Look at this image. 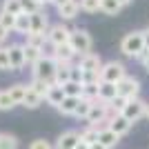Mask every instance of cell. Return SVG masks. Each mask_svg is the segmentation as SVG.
<instances>
[{
    "instance_id": "37",
    "label": "cell",
    "mask_w": 149,
    "mask_h": 149,
    "mask_svg": "<svg viewBox=\"0 0 149 149\" xmlns=\"http://www.w3.org/2000/svg\"><path fill=\"white\" fill-rule=\"evenodd\" d=\"M82 85H100V74H96V71H82Z\"/></svg>"
},
{
    "instance_id": "16",
    "label": "cell",
    "mask_w": 149,
    "mask_h": 149,
    "mask_svg": "<svg viewBox=\"0 0 149 149\" xmlns=\"http://www.w3.org/2000/svg\"><path fill=\"white\" fill-rule=\"evenodd\" d=\"M65 96H67V93H65V89H62V85H51V89H49V93H47V102H49L51 107H60V102L62 100H65Z\"/></svg>"
},
{
    "instance_id": "46",
    "label": "cell",
    "mask_w": 149,
    "mask_h": 149,
    "mask_svg": "<svg viewBox=\"0 0 149 149\" xmlns=\"http://www.w3.org/2000/svg\"><path fill=\"white\" fill-rule=\"evenodd\" d=\"M145 45H147V49H149V29H147V33H145Z\"/></svg>"
},
{
    "instance_id": "27",
    "label": "cell",
    "mask_w": 149,
    "mask_h": 149,
    "mask_svg": "<svg viewBox=\"0 0 149 149\" xmlns=\"http://www.w3.org/2000/svg\"><path fill=\"white\" fill-rule=\"evenodd\" d=\"M20 7H22V13H27V16H33V13L42 11V2L40 0H20Z\"/></svg>"
},
{
    "instance_id": "47",
    "label": "cell",
    "mask_w": 149,
    "mask_h": 149,
    "mask_svg": "<svg viewBox=\"0 0 149 149\" xmlns=\"http://www.w3.org/2000/svg\"><path fill=\"white\" fill-rule=\"evenodd\" d=\"M40 2H42V7H45V5H54L56 0H40Z\"/></svg>"
},
{
    "instance_id": "7",
    "label": "cell",
    "mask_w": 149,
    "mask_h": 149,
    "mask_svg": "<svg viewBox=\"0 0 149 149\" xmlns=\"http://www.w3.org/2000/svg\"><path fill=\"white\" fill-rule=\"evenodd\" d=\"M147 113V102L145 100H140V98H136V100H129L127 105H125V109H123V116L129 123H136V120H140Z\"/></svg>"
},
{
    "instance_id": "18",
    "label": "cell",
    "mask_w": 149,
    "mask_h": 149,
    "mask_svg": "<svg viewBox=\"0 0 149 149\" xmlns=\"http://www.w3.org/2000/svg\"><path fill=\"white\" fill-rule=\"evenodd\" d=\"M27 89H29V85H25V82H13L11 87H9V96H11V100L16 105H22V102H25Z\"/></svg>"
},
{
    "instance_id": "35",
    "label": "cell",
    "mask_w": 149,
    "mask_h": 149,
    "mask_svg": "<svg viewBox=\"0 0 149 149\" xmlns=\"http://www.w3.org/2000/svg\"><path fill=\"white\" fill-rule=\"evenodd\" d=\"M0 25L5 27L7 31H13L16 29V16H11L7 11H0Z\"/></svg>"
},
{
    "instance_id": "11",
    "label": "cell",
    "mask_w": 149,
    "mask_h": 149,
    "mask_svg": "<svg viewBox=\"0 0 149 149\" xmlns=\"http://www.w3.org/2000/svg\"><path fill=\"white\" fill-rule=\"evenodd\" d=\"M51 56H54L56 62H71L76 58V51H74V47L67 42V45H58V47H54Z\"/></svg>"
},
{
    "instance_id": "41",
    "label": "cell",
    "mask_w": 149,
    "mask_h": 149,
    "mask_svg": "<svg viewBox=\"0 0 149 149\" xmlns=\"http://www.w3.org/2000/svg\"><path fill=\"white\" fill-rule=\"evenodd\" d=\"M89 149H107L105 145H100V143H93V145H89Z\"/></svg>"
},
{
    "instance_id": "28",
    "label": "cell",
    "mask_w": 149,
    "mask_h": 149,
    "mask_svg": "<svg viewBox=\"0 0 149 149\" xmlns=\"http://www.w3.org/2000/svg\"><path fill=\"white\" fill-rule=\"evenodd\" d=\"M80 140H82L85 145L98 143V129H96V127H91V125H87V127L80 131Z\"/></svg>"
},
{
    "instance_id": "22",
    "label": "cell",
    "mask_w": 149,
    "mask_h": 149,
    "mask_svg": "<svg viewBox=\"0 0 149 149\" xmlns=\"http://www.w3.org/2000/svg\"><path fill=\"white\" fill-rule=\"evenodd\" d=\"M42 96H40V93H36L33 91V89H27V96H25V102H22V107H27V109H38V107L42 105Z\"/></svg>"
},
{
    "instance_id": "36",
    "label": "cell",
    "mask_w": 149,
    "mask_h": 149,
    "mask_svg": "<svg viewBox=\"0 0 149 149\" xmlns=\"http://www.w3.org/2000/svg\"><path fill=\"white\" fill-rule=\"evenodd\" d=\"M0 71H11V60H9V47H0Z\"/></svg>"
},
{
    "instance_id": "14",
    "label": "cell",
    "mask_w": 149,
    "mask_h": 149,
    "mask_svg": "<svg viewBox=\"0 0 149 149\" xmlns=\"http://www.w3.org/2000/svg\"><path fill=\"white\" fill-rule=\"evenodd\" d=\"M56 85H67L71 80V71H74V62H56Z\"/></svg>"
},
{
    "instance_id": "43",
    "label": "cell",
    "mask_w": 149,
    "mask_h": 149,
    "mask_svg": "<svg viewBox=\"0 0 149 149\" xmlns=\"http://www.w3.org/2000/svg\"><path fill=\"white\" fill-rule=\"evenodd\" d=\"M76 149H89V145H85V143H82V140H80V143L76 145Z\"/></svg>"
},
{
    "instance_id": "33",
    "label": "cell",
    "mask_w": 149,
    "mask_h": 149,
    "mask_svg": "<svg viewBox=\"0 0 149 149\" xmlns=\"http://www.w3.org/2000/svg\"><path fill=\"white\" fill-rule=\"evenodd\" d=\"M91 100H85V98H80V105H78V109H76V118H82V120H87V116H89V111H91Z\"/></svg>"
},
{
    "instance_id": "3",
    "label": "cell",
    "mask_w": 149,
    "mask_h": 149,
    "mask_svg": "<svg viewBox=\"0 0 149 149\" xmlns=\"http://www.w3.org/2000/svg\"><path fill=\"white\" fill-rule=\"evenodd\" d=\"M69 45L74 47V51H76V56H78V58L91 54V36H89L87 29H71Z\"/></svg>"
},
{
    "instance_id": "34",
    "label": "cell",
    "mask_w": 149,
    "mask_h": 149,
    "mask_svg": "<svg viewBox=\"0 0 149 149\" xmlns=\"http://www.w3.org/2000/svg\"><path fill=\"white\" fill-rule=\"evenodd\" d=\"M78 2H80V9L87 13L100 11V5H102V0H78Z\"/></svg>"
},
{
    "instance_id": "20",
    "label": "cell",
    "mask_w": 149,
    "mask_h": 149,
    "mask_svg": "<svg viewBox=\"0 0 149 149\" xmlns=\"http://www.w3.org/2000/svg\"><path fill=\"white\" fill-rule=\"evenodd\" d=\"M116 96H118L116 85H111V82H100V85H98V98L107 100V102H113Z\"/></svg>"
},
{
    "instance_id": "1",
    "label": "cell",
    "mask_w": 149,
    "mask_h": 149,
    "mask_svg": "<svg viewBox=\"0 0 149 149\" xmlns=\"http://www.w3.org/2000/svg\"><path fill=\"white\" fill-rule=\"evenodd\" d=\"M145 33L147 31H131V33H127V36L120 40V51H123V56L127 58H138L140 54L145 51Z\"/></svg>"
},
{
    "instance_id": "23",
    "label": "cell",
    "mask_w": 149,
    "mask_h": 149,
    "mask_svg": "<svg viewBox=\"0 0 149 149\" xmlns=\"http://www.w3.org/2000/svg\"><path fill=\"white\" fill-rule=\"evenodd\" d=\"M45 42H49L45 33H27V36H25V45L36 47V49H42L45 51Z\"/></svg>"
},
{
    "instance_id": "6",
    "label": "cell",
    "mask_w": 149,
    "mask_h": 149,
    "mask_svg": "<svg viewBox=\"0 0 149 149\" xmlns=\"http://www.w3.org/2000/svg\"><path fill=\"white\" fill-rule=\"evenodd\" d=\"M69 38H71V29H69L65 22H56L51 25L47 31V40H49L51 47H58V45H67Z\"/></svg>"
},
{
    "instance_id": "44",
    "label": "cell",
    "mask_w": 149,
    "mask_h": 149,
    "mask_svg": "<svg viewBox=\"0 0 149 149\" xmlns=\"http://www.w3.org/2000/svg\"><path fill=\"white\" fill-rule=\"evenodd\" d=\"M118 2H120V7H127V5H131L134 0H118Z\"/></svg>"
},
{
    "instance_id": "40",
    "label": "cell",
    "mask_w": 149,
    "mask_h": 149,
    "mask_svg": "<svg viewBox=\"0 0 149 149\" xmlns=\"http://www.w3.org/2000/svg\"><path fill=\"white\" fill-rule=\"evenodd\" d=\"M7 38H9V31H7V29H5V27H2V25H0V45L5 42Z\"/></svg>"
},
{
    "instance_id": "25",
    "label": "cell",
    "mask_w": 149,
    "mask_h": 149,
    "mask_svg": "<svg viewBox=\"0 0 149 149\" xmlns=\"http://www.w3.org/2000/svg\"><path fill=\"white\" fill-rule=\"evenodd\" d=\"M65 93L67 96H74V98H82V91H85V85L82 82H76V80H69L67 85H62Z\"/></svg>"
},
{
    "instance_id": "13",
    "label": "cell",
    "mask_w": 149,
    "mask_h": 149,
    "mask_svg": "<svg viewBox=\"0 0 149 149\" xmlns=\"http://www.w3.org/2000/svg\"><path fill=\"white\" fill-rule=\"evenodd\" d=\"M78 11H80V2H78V0H71V2H67V5L58 7L60 22H65V20H74L76 16H78Z\"/></svg>"
},
{
    "instance_id": "30",
    "label": "cell",
    "mask_w": 149,
    "mask_h": 149,
    "mask_svg": "<svg viewBox=\"0 0 149 149\" xmlns=\"http://www.w3.org/2000/svg\"><path fill=\"white\" fill-rule=\"evenodd\" d=\"M29 87L33 89L36 93H40L42 98H47V93H49V89H51V82H47V80H38V78H33V80L29 82Z\"/></svg>"
},
{
    "instance_id": "12",
    "label": "cell",
    "mask_w": 149,
    "mask_h": 149,
    "mask_svg": "<svg viewBox=\"0 0 149 149\" xmlns=\"http://www.w3.org/2000/svg\"><path fill=\"white\" fill-rule=\"evenodd\" d=\"M49 31V20H47V13L45 11H38L31 16V31L29 33H45L47 36Z\"/></svg>"
},
{
    "instance_id": "32",
    "label": "cell",
    "mask_w": 149,
    "mask_h": 149,
    "mask_svg": "<svg viewBox=\"0 0 149 149\" xmlns=\"http://www.w3.org/2000/svg\"><path fill=\"white\" fill-rule=\"evenodd\" d=\"M2 11L11 13V16H20V13H22L20 0H2Z\"/></svg>"
},
{
    "instance_id": "9",
    "label": "cell",
    "mask_w": 149,
    "mask_h": 149,
    "mask_svg": "<svg viewBox=\"0 0 149 149\" xmlns=\"http://www.w3.org/2000/svg\"><path fill=\"white\" fill-rule=\"evenodd\" d=\"M80 143V131L76 129H67L62 131L56 140V149H76V145Z\"/></svg>"
},
{
    "instance_id": "42",
    "label": "cell",
    "mask_w": 149,
    "mask_h": 149,
    "mask_svg": "<svg viewBox=\"0 0 149 149\" xmlns=\"http://www.w3.org/2000/svg\"><path fill=\"white\" fill-rule=\"evenodd\" d=\"M67 2H71V0H56L54 5H56V7H62V5H67Z\"/></svg>"
},
{
    "instance_id": "17",
    "label": "cell",
    "mask_w": 149,
    "mask_h": 149,
    "mask_svg": "<svg viewBox=\"0 0 149 149\" xmlns=\"http://www.w3.org/2000/svg\"><path fill=\"white\" fill-rule=\"evenodd\" d=\"M131 125H134V123H129V120L125 118L123 113H118V116H116V118H113L111 123H109V129H111V131H116L118 136H125V134H127V131L131 129Z\"/></svg>"
},
{
    "instance_id": "2",
    "label": "cell",
    "mask_w": 149,
    "mask_h": 149,
    "mask_svg": "<svg viewBox=\"0 0 149 149\" xmlns=\"http://www.w3.org/2000/svg\"><path fill=\"white\" fill-rule=\"evenodd\" d=\"M56 60H54V56L51 54H45L40 60L31 67V74H33V78H38V80H47L51 82V85H56Z\"/></svg>"
},
{
    "instance_id": "4",
    "label": "cell",
    "mask_w": 149,
    "mask_h": 149,
    "mask_svg": "<svg viewBox=\"0 0 149 149\" xmlns=\"http://www.w3.org/2000/svg\"><path fill=\"white\" fill-rule=\"evenodd\" d=\"M125 76H127V69H125V65L120 60H109V62L102 65V69H100V80L102 82L118 85Z\"/></svg>"
},
{
    "instance_id": "24",
    "label": "cell",
    "mask_w": 149,
    "mask_h": 149,
    "mask_svg": "<svg viewBox=\"0 0 149 149\" xmlns=\"http://www.w3.org/2000/svg\"><path fill=\"white\" fill-rule=\"evenodd\" d=\"M45 56L42 49H36V47H29V45H25V62L29 65V67H33L40 58Z\"/></svg>"
},
{
    "instance_id": "19",
    "label": "cell",
    "mask_w": 149,
    "mask_h": 149,
    "mask_svg": "<svg viewBox=\"0 0 149 149\" xmlns=\"http://www.w3.org/2000/svg\"><path fill=\"white\" fill-rule=\"evenodd\" d=\"M78 105H80V98H74V96H65V100H62L60 107H58V111H60L62 116H74L76 109H78Z\"/></svg>"
},
{
    "instance_id": "38",
    "label": "cell",
    "mask_w": 149,
    "mask_h": 149,
    "mask_svg": "<svg viewBox=\"0 0 149 149\" xmlns=\"http://www.w3.org/2000/svg\"><path fill=\"white\" fill-rule=\"evenodd\" d=\"M29 149H56L49 140H45V138H36L33 143L29 145Z\"/></svg>"
},
{
    "instance_id": "21",
    "label": "cell",
    "mask_w": 149,
    "mask_h": 149,
    "mask_svg": "<svg viewBox=\"0 0 149 149\" xmlns=\"http://www.w3.org/2000/svg\"><path fill=\"white\" fill-rule=\"evenodd\" d=\"M16 33H20V36H27L31 31V16H27V13H20V16H16Z\"/></svg>"
},
{
    "instance_id": "10",
    "label": "cell",
    "mask_w": 149,
    "mask_h": 149,
    "mask_svg": "<svg viewBox=\"0 0 149 149\" xmlns=\"http://www.w3.org/2000/svg\"><path fill=\"white\" fill-rule=\"evenodd\" d=\"M78 67L82 69V71H96V74H100V69H102V60H100L98 54H87V56H82L80 60H78Z\"/></svg>"
},
{
    "instance_id": "45",
    "label": "cell",
    "mask_w": 149,
    "mask_h": 149,
    "mask_svg": "<svg viewBox=\"0 0 149 149\" xmlns=\"http://www.w3.org/2000/svg\"><path fill=\"white\" fill-rule=\"evenodd\" d=\"M143 67H145V71H147V74H149V58H147V60L143 62Z\"/></svg>"
},
{
    "instance_id": "39",
    "label": "cell",
    "mask_w": 149,
    "mask_h": 149,
    "mask_svg": "<svg viewBox=\"0 0 149 149\" xmlns=\"http://www.w3.org/2000/svg\"><path fill=\"white\" fill-rule=\"evenodd\" d=\"M127 102H129L127 98H120V96H116V98H113V102H111V107H113L118 113H123V109H125V105H127Z\"/></svg>"
},
{
    "instance_id": "8",
    "label": "cell",
    "mask_w": 149,
    "mask_h": 149,
    "mask_svg": "<svg viewBox=\"0 0 149 149\" xmlns=\"http://www.w3.org/2000/svg\"><path fill=\"white\" fill-rule=\"evenodd\" d=\"M9 60H11V71H20L22 67H27V62H25V45H20V42L9 45Z\"/></svg>"
},
{
    "instance_id": "29",
    "label": "cell",
    "mask_w": 149,
    "mask_h": 149,
    "mask_svg": "<svg viewBox=\"0 0 149 149\" xmlns=\"http://www.w3.org/2000/svg\"><path fill=\"white\" fill-rule=\"evenodd\" d=\"M0 149H18V138L13 134L0 131Z\"/></svg>"
},
{
    "instance_id": "5",
    "label": "cell",
    "mask_w": 149,
    "mask_h": 149,
    "mask_svg": "<svg viewBox=\"0 0 149 149\" xmlns=\"http://www.w3.org/2000/svg\"><path fill=\"white\" fill-rule=\"evenodd\" d=\"M116 91H118L120 98L136 100L138 93H140V80H138V78H134V76H125L123 80L116 85Z\"/></svg>"
},
{
    "instance_id": "26",
    "label": "cell",
    "mask_w": 149,
    "mask_h": 149,
    "mask_svg": "<svg viewBox=\"0 0 149 149\" xmlns=\"http://www.w3.org/2000/svg\"><path fill=\"white\" fill-rule=\"evenodd\" d=\"M120 2L118 0H102V5H100V11L105 13V16H118L120 13Z\"/></svg>"
},
{
    "instance_id": "15",
    "label": "cell",
    "mask_w": 149,
    "mask_h": 149,
    "mask_svg": "<svg viewBox=\"0 0 149 149\" xmlns=\"http://www.w3.org/2000/svg\"><path fill=\"white\" fill-rule=\"evenodd\" d=\"M98 143H100V145H105L107 149H113L116 145L120 143V136L116 134V131H111L109 127H107V129L98 131Z\"/></svg>"
},
{
    "instance_id": "31",
    "label": "cell",
    "mask_w": 149,
    "mask_h": 149,
    "mask_svg": "<svg viewBox=\"0 0 149 149\" xmlns=\"http://www.w3.org/2000/svg\"><path fill=\"white\" fill-rule=\"evenodd\" d=\"M13 107H16V102L9 96V89H0V111H11Z\"/></svg>"
},
{
    "instance_id": "48",
    "label": "cell",
    "mask_w": 149,
    "mask_h": 149,
    "mask_svg": "<svg viewBox=\"0 0 149 149\" xmlns=\"http://www.w3.org/2000/svg\"><path fill=\"white\" fill-rule=\"evenodd\" d=\"M145 116H147V120H149V102H147V113H145Z\"/></svg>"
}]
</instances>
